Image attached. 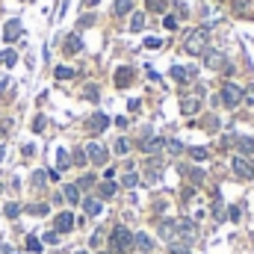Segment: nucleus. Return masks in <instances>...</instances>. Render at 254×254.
<instances>
[{"label": "nucleus", "mask_w": 254, "mask_h": 254, "mask_svg": "<svg viewBox=\"0 0 254 254\" xmlns=\"http://www.w3.org/2000/svg\"><path fill=\"white\" fill-rule=\"evenodd\" d=\"M207 44H210V33H207L204 27H198V30H192V33H186V41H183V50H186V53H192V56H204V50H207Z\"/></svg>", "instance_id": "nucleus-1"}, {"label": "nucleus", "mask_w": 254, "mask_h": 254, "mask_svg": "<svg viewBox=\"0 0 254 254\" xmlns=\"http://www.w3.org/2000/svg\"><path fill=\"white\" fill-rule=\"evenodd\" d=\"M109 249H112V254H130L133 252V234L124 225H115L109 234Z\"/></svg>", "instance_id": "nucleus-2"}, {"label": "nucleus", "mask_w": 254, "mask_h": 254, "mask_svg": "<svg viewBox=\"0 0 254 254\" xmlns=\"http://www.w3.org/2000/svg\"><path fill=\"white\" fill-rule=\"evenodd\" d=\"M243 101H246V89H240L237 83H225V86H222V104H225L228 109H237Z\"/></svg>", "instance_id": "nucleus-3"}, {"label": "nucleus", "mask_w": 254, "mask_h": 254, "mask_svg": "<svg viewBox=\"0 0 254 254\" xmlns=\"http://www.w3.org/2000/svg\"><path fill=\"white\" fill-rule=\"evenodd\" d=\"M86 160H89L92 166H104V163L109 160V151H107L101 142H89V145H86Z\"/></svg>", "instance_id": "nucleus-4"}, {"label": "nucleus", "mask_w": 254, "mask_h": 254, "mask_svg": "<svg viewBox=\"0 0 254 254\" xmlns=\"http://www.w3.org/2000/svg\"><path fill=\"white\" fill-rule=\"evenodd\" d=\"M231 169H234V175H237L240 181H252V178H254V166L246 160V157H234Z\"/></svg>", "instance_id": "nucleus-5"}, {"label": "nucleus", "mask_w": 254, "mask_h": 254, "mask_svg": "<svg viewBox=\"0 0 254 254\" xmlns=\"http://www.w3.org/2000/svg\"><path fill=\"white\" fill-rule=\"evenodd\" d=\"M163 145H166L163 136H151V130H145V133H142V142H139V151H145V154H157Z\"/></svg>", "instance_id": "nucleus-6"}, {"label": "nucleus", "mask_w": 254, "mask_h": 254, "mask_svg": "<svg viewBox=\"0 0 254 254\" xmlns=\"http://www.w3.org/2000/svg\"><path fill=\"white\" fill-rule=\"evenodd\" d=\"M178 240L183 246H192L195 243V225L189 219H178Z\"/></svg>", "instance_id": "nucleus-7"}, {"label": "nucleus", "mask_w": 254, "mask_h": 254, "mask_svg": "<svg viewBox=\"0 0 254 254\" xmlns=\"http://www.w3.org/2000/svg\"><path fill=\"white\" fill-rule=\"evenodd\" d=\"M157 234L163 237V243H175L178 240V219H163L160 228H157Z\"/></svg>", "instance_id": "nucleus-8"}, {"label": "nucleus", "mask_w": 254, "mask_h": 254, "mask_svg": "<svg viewBox=\"0 0 254 254\" xmlns=\"http://www.w3.org/2000/svg\"><path fill=\"white\" fill-rule=\"evenodd\" d=\"M204 65L207 68H225L228 62H225V56L219 50H204Z\"/></svg>", "instance_id": "nucleus-9"}, {"label": "nucleus", "mask_w": 254, "mask_h": 254, "mask_svg": "<svg viewBox=\"0 0 254 254\" xmlns=\"http://www.w3.org/2000/svg\"><path fill=\"white\" fill-rule=\"evenodd\" d=\"M130 83H133V68H127V65L124 68H115V86L118 89H127Z\"/></svg>", "instance_id": "nucleus-10"}, {"label": "nucleus", "mask_w": 254, "mask_h": 254, "mask_svg": "<svg viewBox=\"0 0 254 254\" xmlns=\"http://www.w3.org/2000/svg\"><path fill=\"white\" fill-rule=\"evenodd\" d=\"M107 127H109V118H107L104 112H95V115L89 118V130H92V133H104Z\"/></svg>", "instance_id": "nucleus-11"}, {"label": "nucleus", "mask_w": 254, "mask_h": 254, "mask_svg": "<svg viewBox=\"0 0 254 254\" xmlns=\"http://www.w3.org/2000/svg\"><path fill=\"white\" fill-rule=\"evenodd\" d=\"M74 231V216L71 213H59L56 216V234H71Z\"/></svg>", "instance_id": "nucleus-12"}, {"label": "nucleus", "mask_w": 254, "mask_h": 254, "mask_svg": "<svg viewBox=\"0 0 254 254\" xmlns=\"http://www.w3.org/2000/svg\"><path fill=\"white\" fill-rule=\"evenodd\" d=\"M18 36H21V21H9V24L3 27V38H6V41H15Z\"/></svg>", "instance_id": "nucleus-13"}, {"label": "nucleus", "mask_w": 254, "mask_h": 254, "mask_svg": "<svg viewBox=\"0 0 254 254\" xmlns=\"http://www.w3.org/2000/svg\"><path fill=\"white\" fill-rule=\"evenodd\" d=\"M62 50H65V53H80V50H83V41H80V36H77V33H71V36L65 38V47H62Z\"/></svg>", "instance_id": "nucleus-14"}, {"label": "nucleus", "mask_w": 254, "mask_h": 254, "mask_svg": "<svg viewBox=\"0 0 254 254\" xmlns=\"http://www.w3.org/2000/svg\"><path fill=\"white\" fill-rule=\"evenodd\" d=\"M172 77H175L178 83H186V80L195 77V71H192V68H183V65H175V68H172Z\"/></svg>", "instance_id": "nucleus-15"}, {"label": "nucleus", "mask_w": 254, "mask_h": 254, "mask_svg": "<svg viewBox=\"0 0 254 254\" xmlns=\"http://www.w3.org/2000/svg\"><path fill=\"white\" fill-rule=\"evenodd\" d=\"M201 109V101L198 98H183V104H181V112L183 115H195Z\"/></svg>", "instance_id": "nucleus-16"}, {"label": "nucleus", "mask_w": 254, "mask_h": 254, "mask_svg": "<svg viewBox=\"0 0 254 254\" xmlns=\"http://www.w3.org/2000/svg\"><path fill=\"white\" fill-rule=\"evenodd\" d=\"M83 210H86L89 216H101L104 204H101V198H83Z\"/></svg>", "instance_id": "nucleus-17"}, {"label": "nucleus", "mask_w": 254, "mask_h": 254, "mask_svg": "<svg viewBox=\"0 0 254 254\" xmlns=\"http://www.w3.org/2000/svg\"><path fill=\"white\" fill-rule=\"evenodd\" d=\"M133 246H139L142 252H151V249H154V240H151L148 234H142V231H139V234H133Z\"/></svg>", "instance_id": "nucleus-18"}, {"label": "nucleus", "mask_w": 254, "mask_h": 254, "mask_svg": "<svg viewBox=\"0 0 254 254\" xmlns=\"http://www.w3.org/2000/svg\"><path fill=\"white\" fill-rule=\"evenodd\" d=\"M133 6H136V0H115V6H112V12L121 18V15H130L133 12Z\"/></svg>", "instance_id": "nucleus-19"}, {"label": "nucleus", "mask_w": 254, "mask_h": 254, "mask_svg": "<svg viewBox=\"0 0 254 254\" xmlns=\"http://www.w3.org/2000/svg\"><path fill=\"white\" fill-rule=\"evenodd\" d=\"M62 198H65L68 204H80V189H77L74 183H68V186H65V192H62Z\"/></svg>", "instance_id": "nucleus-20"}, {"label": "nucleus", "mask_w": 254, "mask_h": 254, "mask_svg": "<svg viewBox=\"0 0 254 254\" xmlns=\"http://www.w3.org/2000/svg\"><path fill=\"white\" fill-rule=\"evenodd\" d=\"M112 195H115V183L112 181H104L98 186V198H112Z\"/></svg>", "instance_id": "nucleus-21"}, {"label": "nucleus", "mask_w": 254, "mask_h": 254, "mask_svg": "<svg viewBox=\"0 0 254 254\" xmlns=\"http://www.w3.org/2000/svg\"><path fill=\"white\" fill-rule=\"evenodd\" d=\"M68 163H71L68 151H65V148H59V151H56V169H59V172H65V169H68Z\"/></svg>", "instance_id": "nucleus-22"}, {"label": "nucleus", "mask_w": 254, "mask_h": 254, "mask_svg": "<svg viewBox=\"0 0 254 254\" xmlns=\"http://www.w3.org/2000/svg\"><path fill=\"white\" fill-rule=\"evenodd\" d=\"M142 27H145V15H142V12H133V15H130V30L139 33Z\"/></svg>", "instance_id": "nucleus-23"}, {"label": "nucleus", "mask_w": 254, "mask_h": 254, "mask_svg": "<svg viewBox=\"0 0 254 254\" xmlns=\"http://www.w3.org/2000/svg\"><path fill=\"white\" fill-rule=\"evenodd\" d=\"M189 157H192L195 163H204V160L210 157V151H207V148H189Z\"/></svg>", "instance_id": "nucleus-24"}, {"label": "nucleus", "mask_w": 254, "mask_h": 254, "mask_svg": "<svg viewBox=\"0 0 254 254\" xmlns=\"http://www.w3.org/2000/svg\"><path fill=\"white\" fill-rule=\"evenodd\" d=\"M237 148H240L243 154H254V139H246V136L237 139Z\"/></svg>", "instance_id": "nucleus-25"}, {"label": "nucleus", "mask_w": 254, "mask_h": 254, "mask_svg": "<svg viewBox=\"0 0 254 254\" xmlns=\"http://www.w3.org/2000/svg\"><path fill=\"white\" fill-rule=\"evenodd\" d=\"M53 74H56V80H71V77H74V68H68V65H59Z\"/></svg>", "instance_id": "nucleus-26"}, {"label": "nucleus", "mask_w": 254, "mask_h": 254, "mask_svg": "<svg viewBox=\"0 0 254 254\" xmlns=\"http://www.w3.org/2000/svg\"><path fill=\"white\" fill-rule=\"evenodd\" d=\"M121 183H124V186H127V189H133V186H136V183H139V175H136V172H127V175H124V178H121Z\"/></svg>", "instance_id": "nucleus-27"}, {"label": "nucleus", "mask_w": 254, "mask_h": 254, "mask_svg": "<svg viewBox=\"0 0 254 254\" xmlns=\"http://www.w3.org/2000/svg\"><path fill=\"white\" fill-rule=\"evenodd\" d=\"M27 210H30L33 216H47V213H50V207H47V204H30Z\"/></svg>", "instance_id": "nucleus-28"}, {"label": "nucleus", "mask_w": 254, "mask_h": 254, "mask_svg": "<svg viewBox=\"0 0 254 254\" xmlns=\"http://www.w3.org/2000/svg\"><path fill=\"white\" fill-rule=\"evenodd\" d=\"M15 59H18V56H15V50H3V53H0V62H3V65H9V68L15 65Z\"/></svg>", "instance_id": "nucleus-29"}, {"label": "nucleus", "mask_w": 254, "mask_h": 254, "mask_svg": "<svg viewBox=\"0 0 254 254\" xmlns=\"http://www.w3.org/2000/svg\"><path fill=\"white\" fill-rule=\"evenodd\" d=\"M115 154H121V157L130 154V142L127 139H115Z\"/></svg>", "instance_id": "nucleus-30"}, {"label": "nucleus", "mask_w": 254, "mask_h": 254, "mask_svg": "<svg viewBox=\"0 0 254 254\" xmlns=\"http://www.w3.org/2000/svg\"><path fill=\"white\" fill-rule=\"evenodd\" d=\"M145 3H148V9H151V12H160V15L166 12V0H145Z\"/></svg>", "instance_id": "nucleus-31"}, {"label": "nucleus", "mask_w": 254, "mask_h": 254, "mask_svg": "<svg viewBox=\"0 0 254 254\" xmlns=\"http://www.w3.org/2000/svg\"><path fill=\"white\" fill-rule=\"evenodd\" d=\"M44 181H47V175H44V172H36V175H33V186H36V189H41V186H44Z\"/></svg>", "instance_id": "nucleus-32"}, {"label": "nucleus", "mask_w": 254, "mask_h": 254, "mask_svg": "<svg viewBox=\"0 0 254 254\" xmlns=\"http://www.w3.org/2000/svg\"><path fill=\"white\" fill-rule=\"evenodd\" d=\"M166 148H169L172 154H181V151H183V145H181L178 139H169V142H166Z\"/></svg>", "instance_id": "nucleus-33"}, {"label": "nucleus", "mask_w": 254, "mask_h": 254, "mask_svg": "<svg viewBox=\"0 0 254 254\" xmlns=\"http://www.w3.org/2000/svg\"><path fill=\"white\" fill-rule=\"evenodd\" d=\"M18 213H21V207H18L15 201H9V204H6V216H9V219H15Z\"/></svg>", "instance_id": "nucleus-34"}, {"label": "nucleus", "mask_w": 254, "mask_h": 254, "mask_svg": "<svg viewBox=\"0 0 254 254\" xmlns=\"http://www.w3.org/2000/svg\"><path fill=\"white\" fill-rule=\"evenodd\" d=\"M169 254H189V246H175V243H169Z\"/></svg>", "instance_id": "nucleus-35"}, {"label": "nucleus", "mask_w": 254, "mask_h": 254, "mask_svg": "<svg viewBox=\"0 0 254 254\" xmlns=\"http://www.w3.org/2000/svg\"><path fill=\"white\" fill-rule=\"evenodd\" d=\"M163 27H166V30H175V27H178V18H175V15H166V18H163Z\"/></svg>", "instance_id": "nucleus-36"}, {"label": "nucleus", "mask_w": 254, "mask_h": 254, "mask_svg": "<svg viewBox=\"0 0 254 254\" xmlns=\"http://www.w3.org/2000/svg\"><path fill=\"white\" fill-rule=\"evenodd\" d=\"M83 95H86L89 101H98V86H86V89H83Z\"/></svg>", "instance_id": "nucleus-37"}, {"label": "nucleus", "mask_w": 254, "mask_h": 254, "mask_svg": "<svg viewBox=\"0 0 254 254\" xmlns=\"http://www.w3.org/2000/svg\"><path fill=\"white\" fill-rule=\"evenodd\" d=\"M92 183H95V178L86 175V178H80V183H74V186H77V189H86V186H92Z\"/></svg>", "instance_id": "nucleus-38"}, {"label": "nucleus", "mask_w": 254, "mask_h": 254, "mask_svg": "<svg viewBox=\"0 0 254 254\" xmlns=\"http://www.w3.org/2000/svg\"><path fill=\"white\" fill-rule=\"evenodd\" d=\"M44 243H47V246H56V243H59V234H56V231H47V234H44Z\"/></svg>", "instance_id": "nucleus-39"}, {"label": "nucleus", "mask_w": 254, "mask_h": 254, "mask_svg": "<svg viewBox=\"0 0 254 254\" xmlns=\"http://www.w3.org/2000/svg\"><path fill=\"white\" fill-rule=\"evenodd\" d=\"M27 249H30V252H41V240L30 237V240H27Z\"/></svg>", "instance_id": "nucleus-40"}, {"label": "nucleus", "mask_w": 254, "mask_h": 254, "mask_svg": "<svg viewBox=\"0 0 254 254\" xmlns=\"http://www.w3.org/2000/svg\"><path fill=\"white\" fill-rule=\"evenodd\" d=\"M189 178H192L195 183H201V181H204V172H201V169H189Z\"/></svg>", "instance_id": "nucleus-41"}, {"label": "nucleus", "mask_w": 254, "mask_h": 254, "mask_svg": "<svg viewBox=\"0 0 254 254\" xmlns=\"http://www.w3.org/2000/svg\"><path fill=\"white\" fill-rule=\"evenodd\" d=\"M101 243H104V231H95V234H92V249H98Z\"/></svg>", "instance_id": "nucleus-42"}, {"label": "nucleus", "mask_w": 254, "mask_h": 254, "mask_svg": "<svg viewBox=\"0 0 254 254\" xmlns=\"http://www.w3.org/2000/svg\"><path fill=\"white\" fill-rule=\"evenodd\" d=\"M33 130H36V133H41V130H44V118H41V115L33 121Z\"/></svg>", "instance_id": "nucleus-43"}, {"label": "nucleus", "mask_w": 254, "mask_h": 254, "mask_svg": "<svg viewBox=\"0 0 254 254\" xmlns=\"http://www.w3.org/2000/svg\"><path fill=\"white\" fill-rule=\"evenodd\" d=\"M145 47H151V50H154V47H160V38H154V36H151V38H145Z\"/></svg>", "instance_id": "nucleus-44"}, {"label": "nucleus", "mask_w": 254, "mask_h": 254, "mask_svg": "<svg viewBox=\"0 0 254 254\" xmlns=\"http://www.w3.org/2000/svg\"><path fill=\"white\" fill-rule=\"evenodd\" d=\"M246 104H254V83L246 89Z\"/></svg>", "instance_id": "nucleus-45"}, {"label": "nucleus", "mask_w": 254, "mask_h": 254, "mask_svg": "<svg viewBox=\"0 0 254 254\" xmlns=\"http://www.w3.org/2000/svg\"><path fill=\"white\" fill-rule=\"evenodd\" d=\"M74 163H77V166H83V163H86V154H83V151H77V154H74Z\"/></svg>", "instance_id": "nucleus-46"}, {"label": "nucleus", "mask_w": 254, "mask_h": 254, "mask_svg": "<svg viewBox=\"0 0 254 254\" xmlns=\"http://www.w3.org/2000/svg\"><path fill=\"white\" fill-rule=\"evenodd\" d=\"M228 216H231L234 222H240V207H231V210H228Z\"/></svg>", "instance_id": "nucleus-47"}, {"label": "nucleus", "mask_w": 254, "mask_h": 254, "mask_svg": "<svg viewBox=\"0 0 254 254\" xmlns=\"http://www.w3.org/2000/svg\"><path fill=\"white\" fill-rule=\"evenodd\" d=\"M0 254H18L12 246H6V243H0Z\"/></svg>", "instance_id": "nucleus-48"}, {"label": "nucleus", "mask_w": 254, "mask_h": 254, "mask_svg": "<svg viewBox=\"0 0 254 254\" xmlns=\"http://www.w3.org/2000/svg\"><path fill=\"white\" fill-rule=\"evenodd\" d=\"M127 109H130V112H136V109H139V101H136V98H133V101H127Z\"/></svg>", "instance_id": "nucleus-49"}, {"label": "nucleus", "mask_w": 254, "mask_h": 254, "mask_svg": "<svg viewBox=\"0 0 254 254\" xmlns=\"http://www.w3.org/2000/svg\"><path fill=\"white\" fill-rule=\"evenodd\" d=\"M234 6H237V9H240V12H243V9H246V6H249V0H234Z\"/></svg>", "instance_id": "nucleus-50"}, {"label": "nucleus", "mask_w": 254, "mask_h": 254, "mask_svg": "<svg viewBox=\"0 0 254 254\" xmlns=\"http://www.w3.org/2000/svg\"><path fill=\"white\" fill-rule=\"evenodd\" d=\"M3 154H6V148H3V145H0V160H3Z\"/></svg>", "instance_id": "nucleus-51"}, {"label": "nucleus", "mask_w": 254, "mask_h": 254, "mask_svg": "<svg viewBox=\"0 0 254 254\" xmlns=\"http://www.w3.org/2000/svg\"><path fill=\"white\" fill-rule=\"evenodd\" d=\"M74 254H89V252H74Z\"/></svg>", "instance_id": "nucleus-52"}, {"label": "nucleus", "mask_w": 254, "mask_h": 254, "mask_svg": "<svg viewBox=\"0 0 254 254\" xmlns=\"http://www.w3.org/2000/svg\"><path fill=\"white\" fill-rule=\"evenodd\" d=\"M101 254H107V252H101Z\"/></svg>", "instance_id": "nucleus-53"}]
</instances>
